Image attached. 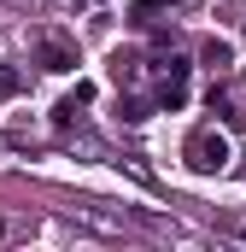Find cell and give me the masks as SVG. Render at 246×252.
<instances>
[{"mask_svg":"<svg viewBox=\"0 0 246 252\" xmlns=\"http://www.w3.org/2000/svg\"><path fill=\"white\" fill-rule=\"evenodd\" d=\"M182 158H187L193 176H217V170H229V141L217 129H193L182 141Z\"/></svg>","mask_w":246,"mask_h":252,"instance_id":"1","label":"cell"},{"mask_svg":"<svg viewBox=\"0 0 246 252\" xmlns=\"http://www.w3.org/2000/svg\"><path fill=\"white\" fill-rule=\"evenodd\" d=\"M35 53H41V70H76V53L64 47L59 35H41V41H35Z\"/></svg>","mask_w":246,"mask_h":252,"instance_id":"2","label":"cell"},{"mask_svg":"<svg viewBox=\"0 0 246 252\" xmlns=\"http://www.w3.org/2000/svg\"><path fill=\"white\" fill-rule=\"evenodd\" d=\"M158 106H164V112L187 106V76H164V82H158Z\"/></svg>","mask_w":246,"mask_h":252,"instance_id":"3","label":"cell"},{"mask_svg":"<svg viewBox=\"0 0 246 252\" xmlns=\"http://www.w3.org/2000/svg\"><path fill=\"white\" fill-rule=\"evenodd\" d=\"M199 59H205V70H229V64H235V47H229V41H217V35H211V41H205V53H199Z\"/></svg>","mask_w":246,"mask_h":252,"instance_id":"4","label":"cell"},{"mask_svg":"<svg viewBox=\"0 0 246 252\" xmlns=\"http://www.w3.org/2000/svg\"><path fill=\"white\" fill-rule=\"evenodd\" d=\"M118 118H123V124H147L153 112H147V100H135V94H123V100H118Z\"/></svg>","mask_w":246,"mask_h":252,"instance_id":"5","label":"cell"},{"mask_svg":"<svg viewBox=\"0 0 246 252\" xmlns=\"http://www.w3.org/2000/svg\"><path fill=\"white\" fill-rule=\"evenodd\" d=\"M112 76H118L123 88H129V82L141 76V59H135V53H118V59H112Z\"/></svg>","mask_w":246,"mask_h":252,"instance_id":"6","label":"cell"},{"mask_svg":"<svg viewBox=\"0 0 246 252\" xmlns=\"http://www.w3.org/2000/svg\"><path fill=\"white\" fill-rule=\"evenodd\" d=\"M24 88V70H12V64H0V100H12Z\"/></svg>","mask_w":246,"mask_h":252,"instance_id":"7","label":"cell"},{"mask_svg":"<svg viewBox=\"0 0 246 252\" xmlns=\"http://www.w3.org/2000/svg\"><path fill=\"white\" fill-rule=\"evenodd\" d=\"M164 6H176V0H129V12H135V18H147V12H164Z\"/></svg>","mask_w":246,"mask_h":252,"instance_id":"8","label":"cell"},{"mask_svg":"<svg viewBox=\"0 0 246 252\" xmlns=\"http://www.w3.org/2000/svg\"><path fill=\"white\" fill-rule=\"evenodd\" d=\"M76 6H82V0H76Z\"/></svg>","mask_w":246,"mask_h":252,"instance_id":"9","label":"cell"},{"mask_svg":"<svg viewBox=\"0 0 246 252\" xmlns=\"http://www.w3.org/2000/svg\"><path fill=\"white\" fill-rule=\"evenodd\" d=\"M241 30H246V24H241Z\"/></svg>","mask_w":246,"mask_h":252,"instance_id":"10","label":"cell"}]
</instances>
